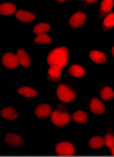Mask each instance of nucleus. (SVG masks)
Here are the masks:
<instances>
[{"mask_svg": "<svg viewBox=\"0 0 114 157\" xmlns=\"http://www.w3.org/2000/svg\"><path fill=\"white\" fill-rule=\"evenodd\" d=\"M84 1H85L86 2H87L89 4H91V3H94V2H97L98 0H84Z\"/></svg>", "mask_w": 114, "mask_h": 157, "instance_id": "26", "label": "nucleus"}, {"mask_svg": "<svg viewBox=\"0 0 114 157\" xmlns=\"http://www.w3.org/2000/svg\"><path fill=\"white\" fill-rule=\"evenodd\" d=\"M105 145L107 146L109 149L114 148V136L112 134H107L106 135L105 139Z\"/></svg>", "mask_w": 114, "mask_h": 157, "instance_id": "25", "label": "nucleus"}, {"mask_svg": "<svg viewBox=\"0 0 114 157\" xmlns=\"http://www.w3.org/2000/svg\"><path fill=\"white\" fill-rule=\"evenodd\" d=\"M90 109L96 114H102L105 112V107L104 104L99 99L94 98L91 101Z\"/></svg>", "mask_w": 114, "mask_h": 157, "instance_id": "8", "label": "nucleus"}, {"mask_svg": "<svg viewBox=\"0 0 114 157\" xmlns=\"http://www.w3.org/2000/svg\"><path fill=\"white\" fill-rule=\"evenodd\" d=\"M74 121L78 123H85L87 121V115L83 111H78L72 116Z\"/></svg>", "mask_w": 114, "mask_h": 157, "instance_id": "21", "label": "nucleus"}, {"mask_svg": "<svg viewBox=\"0 0 114 157\" xmlns=\"http://www.w3.org/2000/svg\"><path fill=\"white\" fill-rule=\"evenodd\" d=\"M102 26L106 30L111 29L114 27V13H110L105 18Z\"/></svg>", "mask_w": 114, "mask_h": 157, "instance_id": "23", "label": "nucleus"}, {"mask_svg": "<svg viewBox=\"0 0 114 157\" xmlns=\"http://www.w3.org/2000/svg\"><path fill=\"white\" fill-rule=\"evenodd\" d=\"M56 1H58L59 2H64L66 0H56Z\"/></svg>", "mask_w": 114, "mask_h": 157, "instance_id": "28", "label": "nucleus"}, {"mask_svg": "<svg viewBox=\"0 0 114 157\" xmlns=\"http://www.w3.org/2000/svg\"><path fill=\"white\" fill-rule=\"evenodd\" d=\"M2 62L4 65L8 69H15L19 65L17 55L12 53H7L2 58Z\"/></svg>", "mask_w": 114, "mask_h": 157, "instance_id": "5", "label": "nucleus"}, {"mask_svg": "<svg viewBox=\"0 0 114 157\" xmlns=\"http://www.w3.org/2000/svg\"><path fill=\"white\" fill-rule=\"evenodd\" d=\"M1 115L2 117L10 121L15 120L19 116L18 113L12 107L4 108L1 112Z\"/></svg>", "mask_w": 114, "mask_h": 157, "instance_id": "13", "label": "nucleus"}, {"mask_svg": "<svg viewBox=\"0 0 114 157\" xmlns=\"http://www.w3.org/2000/svg\"><path fill=\"white\" fill-rule=\"evenodd\" d=\"M105 145V139L100 136L93 137L89 142V147L92 149H96V150L102 148Z\"/></svg>", "mask_w": 114, "mask_h": 157, "instance_id": "16", "label": "nucleus"}, {"mask_svg": "<svg viewBox=\"0 0 114 157\" xmlns=\"http://www.w3.org/2000/svg\"><path fill=\"white\" fill-rule=\"evenodd\" d=\"M69 59V50L67 47L56 48L49 53L48 62L50 66L63 69L66 67Z\"/></svg>", "mask_w": 114, "mask_h": 157, "instance_id": "1", "label": "nucleus"}, {"mask_svg": "<svg viewBox=\"0 0 114 157\" xmlns=\"http://www.w3.org/2000/svg\"><path fill=\"white\" fill-rule=\"evenodd\" d=\"M51 42L50 37L45 33L38 35L37 37L34 39V42L37 44H50Z\"/></svg>", "mask_w": 114, "mask_h": 157, "instance_id": "24", "label": "nucleus"}, {"mask_svg": "<svg viewBox=\"0 0 114 157\" xmlns=\"http://www.w3.org/2000/svg\"><path fill=\"white\" fill-rule=\"evenodd\" d=\"M51 26L47 23H40L34 26L33 31L35 34L39 35L50 31Z\"/></svg>", "mask_w": 114, "mask_h": 157, "instance_id": "22", "label": "nucleus"}, {"mask_svg": "<svg viewBox=\"0 0 114 157\" xmlns=\"http://www.w3.org/2000/svg\"><path fill=\"white\" fill-rule=\"evenodd\" d=\"M56 152L59 156H71L74 155L75 148L72 143L63 142L59 143L56 147Z\"/></svg>", "mask_w": 114, "mask_h": 157, "instance_id": "4", "label": "nucleus"}, {"mask_svg": "<svg viewBox=\"0 0 114 157\" xmlns=\"http://www.w3.org/2000/svg\"><path fill=\"white\" fill-rule=\"evenodd\" d=\"M5 141L8 145L13 147H20L23 144V140L19 135L15 134H8L5 137Z\"/></svg>", "mask_w": 114, "mask_h": 157, "instance_id": "7", "label": "nucleus"}, {"mask_svg": "<svg viewBox=\"0 0 114 157\" xmlns=\"http://www.w3.org/2000/svg\"><path fill=\"white\" fill-rule=\"evenodd\" d=\"M48 75L52 80H56L61 77V69L56 67L51 66L48 70Z\"/></svg>", "mask_w": 114, "mask_h": 157, "instance_id": "20", "label": "nucleus"}, {"mask_svg": "<svg viewBox=\"0 0 114 157\" xmlns=\"http://www.w3.org/2000/svg\"><path fill=\"white\" fill-rule=\"evenodd\" d=\"M35 113L39 118L48 117L52 113V108L48 104L39 105L35 109Z\"/></svg>", "mask_w": 114, "mask_h": 157, "instance_id": "9", "label": "nucleus"}, {"mask_svg": "<svg viewBox=\"0 0 114 157\" xmlns=\"http://www.w3.org/2000/svg\"><path fill=\"white\" fill-rule=\"evenodd\" d=\"M57 96L59 100L64 102H72L76 98V94L71 89L64 85H61L57 88Z\"/></svg>", "mask_w": 114, "mask_h": 157, "instance_id": "2", "label": "nucleus"}, {"mask_svg": "<svg viewBox=\"0 0 114 157\" xmlns=\"http://www.w3.org/2000/svg\"><path fill=\"white\" fill-rule=\"evenodd\" d=\"M100 97H101L102 100H105V101L111 100L114 97V92L113 89L109 87V86H105L100 92Z\"/></svg>", "mask_w": 114, "mask_h": 157, "instance_id": "19", "label": "nucleus"}, {"mask_svg": "<svg viewBox=\"0 0 114 157\" xmlns=\"http://www.w3.org/2000/svg\"><path fill=\"white\" fill-rule=\"evenodd\" d=\"M68 73L72 76L80 78L85 75V70L83 67L77 64H74L69 67L68 69Z\"/></svg>", "mask_w": 114, "mask_h": 157, "instance_id": "14", "label": "nucleus"}, {"mask_svg": "<svg viewBox=\"0 0 114 157\" xmlns=\"http://www.w3.org/2000/svg\"><path fill=\"white\" fill-rule=\"evenodd\" d=\"M112 54H113V56H114V47L112 48Z\"/></svg>", "mask_w": 114, "mask_h": 157, "instance_id": "29", "label": "nucleus"}, {"mask_svg": "<svg viewBox=\"0 0 114 157\" xmlns=\"http://www.w3.org/2000/svg\"><path fill=\"white\" fill-rule=\"evenodd\" d=\"M86 15L82 12H78L73 15L69 20V24L75 29L80 28L85 22Z\"/></svg>", "mask_w": 114, "mask_h": 157, "instance_id": "6", "label": "nucleus"}, {"mask_svg": "<svg viewBox=\"0 0 114 157\" xmlns=\"http://www.w3.org/2000/svg\"><path fill=\"white\" fill-rule=\"evenodd\" d=\"M18 93L21 95L25 96L26 98H34L38 95L37 91L28 86H23L19 89Z\"/></svg>", "mask_w": 114, "mask_h": 157, "instance_id": "17", "label": "nucleus"}, {"mask_svg": "<svg viewBox=\"0 0 114 157\" xmlns=\"http://www.w3.org/2000/svg\"><path fill=\"white\" fill-rule=\"evenodd\" d=\"M16 17L23 22H31L35 19V15L33 13L27 12L26 10H20L16 13Z\"/></svg>", "mask_w": 114, "mask_h": 157, "instance_id": "11", "label": "nucleus"}, {"mask_svg": "<svg viewBox=\"0 0 114 157\" xmlns=\"http://www.w3.org/2000/svg\"><path fill=\"white\" fill-rule=\"evenodd\" d=\"M89 57L94 62L98 64H106L107 58L104 53L98 51H92L89 53Z\"/></svg>", "mask_w": 114, "mask_h": 157, "instance_id": "12", "label": "nucleus"}, {"mask_svg": "<svg viewBox=\"0 0 114 157\" xmlns=\"http://www.w3.org/2000/svg\"><path fill=\"white\" fill-rule=\"evenodd\" d=\"M111 153H112V154H113V155L114 156V148H113V149H111Z\"/></svg>", "mask_w": 114, "mask_h": 157, "instance_id": "27", "label": "nucleus"}, {"mask_svg": "<svg viewBox=\"0 0 114 157\" xmlns=\"http://www.w3.org/2000/svg\"><path fill=\"white\" fill-rule=\"evenodd\" d=\"M17 57L18 59L19 64L23 66L24 67H28L30 64V59L28 53H26V51L20 48L17 51Z\"/></svg>", "mask_w": 114, "mask_h": 157, "instance_id": "10", "label": "nucleus"}, {"mask_svg": "<svg viewBox=\"0 0 114 157\" xmlns=\"http://www.w3.org/2000/svg\"><path fill=\"white\" fill-rule=\"evenodd\" d=\"M16 12V6L11 3H5L0 5V13L4 15H12Z\"/></svg>", "mask_w": 114, "mask_h": 157, "instance_id": "15", "label": "nucleus"}, {"mask_svg": "<svg viewBox=\"0 0 114 157\" xmlns=\"http://www.w3.org/2000/svg\"><path fill=\"white\" fill-rule=\"evenodd\" d=\"M113 6V0H103L100 5V11L102 15H105L112 9Z\"/></svg>", "mask_w": 114, "mask_h": 157, "instance_id": "18", "label": "nucleus"}, {"mask_svg": "<svg viewBox=\"0 0 114 157\" xmlns=\"http://www.w3.org/2000/svg\"><path fill=\"white\" fill-rule=\"evenodd\" d=\"M51 120L52 122L56 126H63L66 125L69 123L71 117L67 113L55 111L52 113Z\"/></svg>", "mask_w": 114, "mask_h": 157, "instance_id": "3", "label": "nucleus"}]
</instances>
